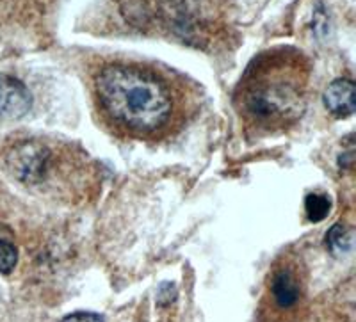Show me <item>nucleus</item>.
I'll return each mask as SVG.
<instances>
[{
    "mask_svg": "<svg viewBox=\"0 0 356 322\" xmlns=\"http://www.w3.org/2000/svg\"><path fill=\"white\" fill-rule=\"evenodd\" d=\"M326 246L333 257L340 258L351 253L353 250V235L344 225H333L326 235Z\"/></svg>",
    "mask_w": 356,
    "mask_h": 322,
    "instance_id": "8",
    "label": "nucleus"
},
{
    "mask_svg": "<svg viewBox=\"0 0 356 322\" xmlns=\"http://www.w3.org/2000/svg\"><path fill=\"white\" fill-rule=\"evenodd\" d=\"M59 322H104V317L93 312H75L63 317Z\"/></svg>",
    "mask_w": 356,
    "mask_h": 322,
    "instance_id": "11",
    "label": "nucleus"
},
{
    "mask_svg": "<svg viewBox=\"0 0 356 322\" xmlns=\"http://www.w3.org/2000/svg\"><path fill=\"white\" fill-rule=\"evenodd\" d=\"M33 107V95L17 77L0 75V120H20Z\"/></svg>",
    "mask_w": 356,
    "mask_h": 322,
    "instance_id": "5",
    "label": "nucleus"
},
{
    "mask_svg": "<svg viewBox=\"0 0 356 322\" xmlns=\"http://www.w3.org/2000/svg\"><path fill=\"white\" fill-rule=\"evenodd\" d=\"M310 65L285 47L260 54L250 63L234 91V107L251 136L287 132L303 118L308 104Z\"/></svg>",
    "mask_w": 356,
    "mask_h": 322,
    "instance_id": "2",
    "label": "nucleus"
},
{
    "mask_svg": "<svg viewBox=\"0 0 356 322\" xmlns=\"http://www.w3.org/2000/svg\"><path fill=\"white\" fill-rule=\"evenodd\" d=\"M54 155L49 146L40 141H25L9 150L6 164L18 182L27 186H38L49 177Z\"/></svg>",
    "mask_w": 356,
    "mask_h": 322,
    "instance_id": "4",
    "label": "nucleus"
},
{
    "mask_svg": "<svg viewBox=\"0 0 356 322\" xmlns=\"http://www.w3.org/2000/svg\"><path fill=\"white\" fill-rule=\"evenodd\" d=\"M139 20L159 22L166 25L173 36L182 38L186 43H202L209 36V29L219 13L218 0H138Z\"/></svg>",
    "mask_w": 356,
    "mask_h": 322,
    "instance_id": "3",
    "label": "nucleus"
},
{
    "mask_svg": "<svg viewBox=\"0 0 356 322\" xmlns=\"http://www.w3.org/2000/svg\"><path fill=\"white\" fill-rule=\"evenodd\" d=\"M324 107L335 118H349L356 109L355 82L351 79H337L324 91Z\"/></svg>",
    "mask_w": 356,
    "mask_h": 322,
    "instance_id": "6",
    "label": "nucleus"
},
{
    "mask_svg": "<svg viewBox=\"0 0 356 322\" xmlns=\"http://www.w3.org/2000/svg\"><path fill=\"white\" fill-rule=\"evenodd\" d=\"M271 290L280 308H291L300 299V285L289 271H280L275 274Z\"/></svg>",
    "mask_w": 356,
    "mask_h": 322,
    "instance_id": "7",
    "label": "nucleus"
},
{
    "mask_svg": "<svg viewBox=\"0 0 356 322\" xmlns=\"http://www.w3.org/2000/svg\"><path fill=\"white\" fill-rule=\"evenodd\" d=\"M305 210H307V216L312 223L323 221L330 212V200L328 196L324 194H308L307 200H305Z\"/></svg>",
    "mask_w": 356,
    "mask_h": 322,
    "instance_id": "9",
    "label": "nucleus"
},
{
    "mask_svg": "<svg viewBox=\"0 0 356 322\" xmlns=\"http://www.w3.org/2000/svg\"><path fill=\"white\" fill-rule=\"evenodd\" d=\"M18 262V250L15 244L6 239H0V274H11L17 267Z\"/></svg>",
    "mask_w": 356,
    "mask_h": 322,
    "instance_id": "10",
    "label": "nucleus"
},
{
    "mask_svg": "<svg viewBox=\"0 0 356 322\" xmlns=\"http://www.w3.org/2000/svg\"><path fill=\"white\" fill-rule=\"evenodd\" d=\"M91 93L102 123L134 141H166L198 111V91L184 79L136 61L98 66L91 77Z\"/></svg>",
    "mask_w": 356,
    "mask_h": 322,
    "instance_id": "1",
    "label": "nucleus"
}]
</instances>
